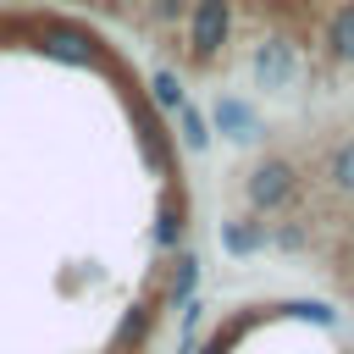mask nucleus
Returning a JSON list of instances; mask_svg holds the SVG:
<instances>
[{
    "label": "nucleus",
    "instance_id": "obj_1",
    "mask_svg": "<svg viewBox=\"0 0 354 354\" xmlns=\"http://www.w3.org/2000/svg\"><path fill=\"white\" fill-rule=\"evenodd\" d=\"M293 183H299L293 160H260V166L249 171L243 194H249V205H254V210H277V205L293 194Z\"/></svg>",
    "mask_w": 354,
    "mask_h": 354
},
{
    "label": "nucleus",
    "instance_id": "obj_13",
    "mask_svg": "<svg viewBox=\"0 0 354 354\" xmlns=\"http://www.w3.org/2000/svg\"><path fill=\"white\" fill-rule=\"evenodd\" d=\"M155 11L160 17H177V0H155Z\"/></svg>",
    "mask_w": 354,
    "mask_h": 354
},
{
    "label": "nucleus",
    "instance_id": "obj_12",
    "mask_svg": "<svg viewBox=\"0 0 354 354\" xmlns=\"http://www.w3.org/2000/svg\"><path fill=\"white\" fill-rule=\"evenodd\" d=\"M177 227H183V221H177V210H166V216H160V232H155V238H160V243H171V238H177Z\"/></svg>",
    "mask_w": 354,
    "mask_h": 354
},
{
    "label": "nucleus",
    "instance_id": "obj_6",
    "mask_svg": "<svg viewBox=\"0 0 354 354\" xmlns=\"http://www.w3.org/2000/svg\"><path fill=\"white\" fill-rule=\"evenodd\" d=\"M326 44H332V55H343V61H354V0L332 17V28H326Z\"/></svg>",
    "mask_w": 354,
    "mask_h": 354
},
{
    "label": "nucleus",
    "instance_id": "obj_11",
    "mask_svg": "<svg viewBox=\"0 0 354 354\" xmlns=\"http://www.w3.org/2000/svg\"><path fill=\"white\" fill-rule=\"evenodd\" d=\"M149 94H155L160 105H171V111L183 105V83H177L171 72H155V77H149Z\"/></svg>",
    "mask_w": 354,
    "mask_h": 354
},
{
    "label": "nucleus",
    "instance_id": "obj_3",
    "mask_svg": "<svg viewBox=\"0 0 354 354\" xmlns=\"http://www.w3.org/2000/svg\"><path fill=\"white\" fill-rule=\"evenodd\" d=\"M39 50H44L50 61H61V66H94V61H100L94 39H88V33H77V28H50Z\"/></svg>",
    "mask_w": 354,
    "mask_h": 354
},
{
    "label": "nucleus",
    "instance_id": "obj_2",
    "mask_svg": "<svg viewBox=\"0 0 354 354\" xmlns=\"http://www.w3.org/2000/svg\"><path fill=\"white\" fill-rule=\"evenodd\" d=\"M227 28H232V6L227 0H199L194 6V55L199 61H210L216 50H221V39H227Z\"/></svg>",
    "mask_w": 354,
    "mask_h": 354
},
{
    "label": "nucleus",
    "instance_id": "obj_5",
    "mask_svg": "<svg viewBox=\"0 0 354 354\" xmlns=\"http://www.w3.org/2000/svg\"><path fill=\"white\" fill-rule=\"evenodd\" d=\"M216 122H221V133H232V138H254V116H249L243 100H221V105H216Z\"/></svg>",
    "mask_w": 354,
    "mask_h": 354
},
{
    "label": "nucleus",
    "instance_id": "obj_14",
    "mask_svg": "<svg viewBox=\"0 0 354 354\" xmlns=\"http://www.w3.org/2000/svg\"><path fill=\"white\" fill-rule=\"evenodd\" d=\"M199 354H227V343H221V337H216V343H210V348H199Z\"/></svg>",
    "mask_w": 354,
    "mask_h": 354
},
{
    "label": "nucleus",
    "instance_id": "obj_7",
    "mask_svg": "<svg viewBox=\"0 0 354 354\" xmlns=\"http://www.w3.org/2000/svg\"><path fill=\"white\" fill-rule=\"evenodd\" d=\"M177 122H183V144H188V149H205V144H210V127H205V116H199L188 100L177 105Z\"/></svg>",
    "mask_w": 354,
    "mask_h": 354
},
{
    "label": "nucleus",
    "instance_id": "obj_10",
    "mask_svg": "<svg viewBox=\"0 0 354 354\" xmlns=\"http://www.w3.org/2000/svg\"><path fill=\"white\" fill-rule=\"evenodd\" d=\"M332 188H343V194H354V138L332 155Z\"/></svg>",
    "mask_w": 354,
    "mask_h": 354
},
{
    "label": "nucleus",
    "instance_id": "obj_9",
    "mask_svg": "<svg viewBox=\"0 0 354 354\" xmlns=\"http://www.w3.org/2000/svg\"><path fill=\"white\" fill-rule=\"evenodd\" d=\"M194 282H199V260H194V254H177V277H171V299H177V304H188V293H194Z\"/></svg>",
    "mask_w": 354,
    "mask_h": 354
},
{
    "label": "nucleus",
    "instance_id": "obj_8",
    "mask_svg": "<svg viewBox=\"0 0 354 354\" xmlns=\"http://www.w3.org/2000/svg\"><path fill=\"white\" fill-rule=\"evenodd\" d=\"M221 243H227L232 254H249V249L266 243V232H260V227H243V221H227V227H221Z\"/></svg>",
    "mask_w": 354,
    "mask_h": 354
},
{
    "label": "nucleus",
    "instance_id": "obj_4",
    "mask_svg": "<svg viewBox=\"0 0 354 354\" xmlns=\"http://www.w3.org/2000/svg\"><path fill=\"white\" fill-rule=\"evenodd\" d=\"M254 77H260V88H288V77H293V50H288V39H266V44L254 50Z\"/></svg>",
    "mask_w": 354,
    "mask_h": 354
}]
</instances>
